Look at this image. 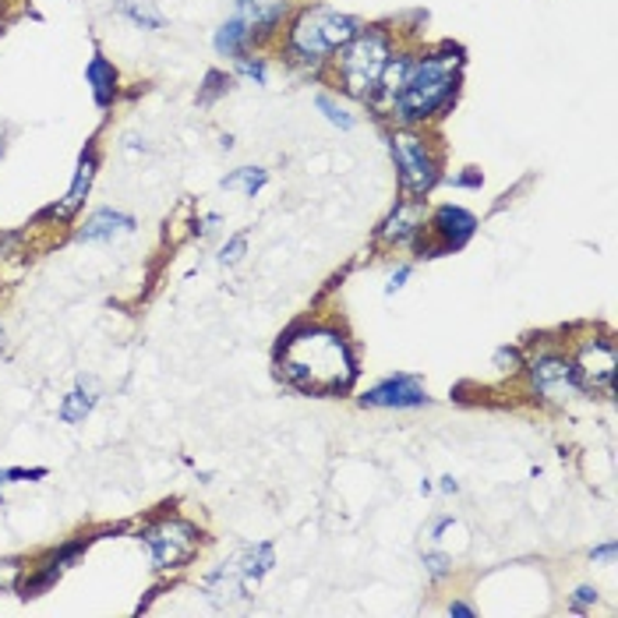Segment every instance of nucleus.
<instances>
[{"label":"nucleus","mask_w":618,"mask_h":618,"mask_svg":"<svg viewBox=\"0 0 618 618\" xmlns=\"http://www.w3.org/2000/svg\"><path fill=\"white\" fill-rule=\"evenodd\" d=\"M280 375L300 393L339 396L357 379V354L343 329L329 322H305L280 343Z\"/></svg>","instance_id":"1"},{"label":"nucleus","mask_w":618,"mask_h":618,"mask_svg":"<svg viewBox=\"0 0 618 618\" xmlns=\"http://www.w3.org/2000/svg\"><path fill=\"white\" fill-rule=\"evenodd\" d=\"M459 67H464V57L459 50H438V53H424L413 57L410 75L404 82V89L393 99L390 113L404 124V127H417L453 103L456 85H459Z\"/></svg>","instance_id":"2"},{"label":"nucleus","mask_w":618,"mask_h":618,"mask_svg":"<svg viewBox=\"0 0 618 618\" xmlns=\"http://www.w3.org/2000/svg\"><path fill=\"white\" fill-rule=\"evenodd\" d=\"M361 28L364 22L354 18V14H343L322 4L305 8L291 22V33H286V57H291L294 64L314 67L329 61L333 53H339Z\"/></svg>","instance_id":"3"},{"label":"nucleus","mask_w":618,"mask_h":618,"mask_svg":"<svg viewBox=\"0 0 618 618\" xmlns=\"http://www.w3.org/2000/svg\"><path fill=\"white\" fill-rule=\"evenodd\" d=\"M390 61H393V36L385 33V28L371 25V28H361V33H357L347 47L339 50L336 75L350 96L371 99Z\"/></svg>","instance_id":"4"},{"label":"nucleus","mask_w":618,"mask_h":618,"mask_svg":"<svg viewBox=\"0 0 618 618\" xmlns=\"http://www.w3.org/2000/svg\"><path fill=\"white\" fill-rule=\"evenodd\" d=\"M390 149H393V163L399 170V181H404L407 195L424 198L435 188L442 174H438V152L428 135H421L417 127H399V132L390 135Z\"/></svg>","instance_id":"5"},{"label":"nucleus","mask_w":618,"mask_h":618,"mask_svg":"<svg viewBox=\"0 0 618 618\" xmlns=\"http://www.w3.org/2000/svg\"><path fill=\"white\" fill-rule=\"evenodd\" d=\"M141 541L152 555V566L160 572H177L191 566V558L202 548V530L184 516H163L141 530Z\"/></svg>","instance_id":"6"},{"label":"nucleus","mask_w":618,"mask_h":618,"mask_svg":"<svg viewBox=\"0 0 618 618\" xmlns=\"http://www.w3.org/2000/svg\"><path fill=\"white\" fill-rule=\"evenodd\" d=\"M527 375H530V390L548 404H572L577 396H583V385L577 368H572V357L563 350H541L527 361Z\"/></svg>","instance_id":"7"},{"label":"nucleus","mask_w":618,"mask_h":618,"mask_svg":"<svg viewBox=\"0 0 618 618\" xmlns=\"http://www.w3.org/2000/svg\"><path fill=\"white\" fill-rule=\"evenodd\" d=\"M572 368H577L583 390L611 396V390H615V371H618V354H615L611 336L594 333V336L580 339L577 354H572Z\"/></svg>","instance_id":"8"},{"label":"nucleus","mask_w":618,"mask_h":618,"mask_svg":"<svg viewBox=\"0 0 618 618\" xmlns=\"http://www.w3.org/2000/svg\"><path fill=\"white\" fill-rule=\"evenodd\" d=\"M89 548V537H78V541H71V544H64V548H57V552H50L47 558H42L39 566H33V572H28L25 577V583H22V601H33V597H39V594H47L50 586L61 580V572L75 563V558Z\"/></svg>","instance_id":"9"},{"label":"nucleus","mask_w":618,"mask_h":618,"mask_svg":"<svg viewBox=\"0 0 618 618\" xmlns=\"http://www.w3.org/2000/svg\"><path fill=\"white\" fill-rule=\"evenodd\" d=\"M424 404H428V390L417 375H393L361 396V407H385V410L393 407L407 410V407H424Z\"/></svg>","instance_id":"10"},{"label":"nucleus","mask_w":618,"mask_h":618,"mask_svg":"<svg viewBox=\"0 0 618 618\" xmlns=\"http://www.w3.org/2000/svg\"><path fill=\"white\" fill-rule=\"evenodd\" d=\"M431 234H435V248H431V258L442 255V251H456L464 248V244L473 237V230H478V220H473V212L459 209V206H438L435 215H431Z\"/></svg>","instance_id":"11"},{"label":"nucleus","mask_w":618,"mask_h":618,"mask_svg":"<svg viewBox=\"0 0 618 618\" xmlns=\"http://www.w3.org/2000/svg\"><path fill=\"white\" fill-rule=\"evenodd\" d=\"M424 226H428V209H424V198H407V202H399L393 212H390V220L382 223L379 230V240L382 244H410L424 234Z\"/></svg>","instance_id":"12"},{"label":"nucleus","mask_w":618,"mask_h":618,"mask_svg":"<svg viewBox=\"0 0 618 618\" xmlns=\"http://www.w3.org/2000/svg\"><path fill=\"white\" fill-rule=\"evenodd\" d=\"M286 8H291V0H237V18L248 22L251 39L258 42L262 36L276 33L286 18Z\"/></svg>","instance_id":"13"},{"label":"nucleus","mask_w":618,"mask_h":618,"mask_svg":"<svg viewBox=\"0 0 618 618\" xmlns=\"http://www.w3.org/2000/svg\"><path fill=\"white\" fill-rule=\"evenodd\" d=\"M96 166H99V156H96V146H89L82 152L78 160V170H75V181H71V188L64 195L61 206H53L50 215H57V220H67V215H75L82 206H85V195H89L92 181H96Z\"/></svg>","instance_id":"14"},{"label":"nucleus","mask_w":618,"mask_h":618,"mask_svg":"<svg viewBox=\"0 0 618 618\" xmlns=\"http://www.w3.org/2000/svg\"><path fill=\"white\" fill-rule=\"evenodd\" d=\"M135 230V220L127 212H113V209H99L92 212L89 220H85V226L78 230V240H113V237H121V234H132Z\"/></svg>","instance_id":"15"},{"label":"nucleus","mask_w":618,"mask_h":618,"mask_svg":"<svg viewBox=\"0 0 618 618\" xmlns=\"http://www.w3.org/2000/svg\"><path fill=\"white\" fill-rule=\"evenodd\" d=\"M85 82L92 85V99H96V107H110L113 99H118V85H121V75H118V67H113L107 57H92L89 67H85Z\"/></svg>","instance_id":"16"},{"label":"nucleus","mask_w":618,"mask_h":618,"mask_svg":"<svg viewBox=\"0 0 618 618\" xmlns=\"http://www.w3.org/2000/svg\"><path fill=\"white\" fill-rule=\"evenodd\" d=\"M251 28H248V22L244 18H230V22H223L220 25V33H215V53H223V57H248V47H251Z\"/></svg>","instance_id":"17"},{"label":"nucleus","mask_w":618,"mask_h":618,"mask_svg":"<svg viewBox=\"0 0 618 618\" xmlns=\"http://www.w3.org/2000/svg\"><path fill=\"white\" fill-rule=\"evenodd\" d=\"M272 566H276V552H272V544H265V541L248 548L240 558H234V569L240 572L244 583H258Z\"/></svg>","instance_id":"18"},{"label":"nucleus","mask_w":618,"mask_h":618,"mask_svg":"<svg viewBox=\"0 0 618 618\" xmlns=\"http://www.w3.org/2000/svg\"><path fill=\"white\" fill-rule=\"evenodd\" d=\"M96 399H99V396H96L92 385H85V382H82L75 393H67V396H64V404H61V421H67V424H82L85 417L92 413Z\"/></svg>","instance_id":"19"},{"label":"nucleus","mask_w":618,"mask_h":618,"mask_svg":"<svg viewBox=\"0 0 618 618\" xmlns=\"http://www.w3.org/2000/svg\"><path fill=\"white\" fill-rule=\"evenodd\" d=\"M265 181H269V174H265L262 166H240L230 177H223V188L226 191H244L248 198H255L258 191L265 188Z\"/></svg>","instance_id":"20"},{"label":"nucleus","mask_w":618,"mask_h":618,"mask_svg":"<svg viewBox=\"0 0 618 618\" xmlns=\"http://www.w3.org/2000/svg\"><path fill=\"white\" fill-rule=\"evenodd\" d=\"M314 103H319V110L325 113V121H329V124H336L339 132H350V127L357 124L354 113H350L347 107H343V103H336L333 96H325V92H322L319 99H314Z\"/></svg>","instance_id":"21"},{"label":"nucleus","mask_w":618,"mask_h":618,"mask_svg":"<svg viewBox=\"0 0 618 618\" xmlns=\"http://www.w3.org/2000/svg\"><path fill=\"white\" fill-rule=\"evenodd\" d=\"M121 14L124 18H132L138 28H163V14H156L152 8H146V4H138V0H121Z\"/></svg>","instance_id":"22"},{"label":"nucleus","mask_w":618,"mask_h":618,"mask_svg":"<svg viewBox=\"0 0 618 618\" xmlns=\"http://www.w3.org/2000/svg\"><path fill=\"white\" fill-rule=\"evenodd\" d=\"M520 368H523V357H520V350H516V347H502L495 354V371H498V375H516Z\"/></svg>","instance_id":"23"},{"label":"nucleus","mask_w":618,"mask_h":618,"mask_svg":"<svg viewBox=\"0 0 618 618\" xmlns=\"http://www.w3.org/2000/svg\"><path fill=\"white\" fill-rule=\"evenodd\" d=\"M244 251H248V234H237V237H230V244H223L220 258H223L226 265H237L240 258H244Z\"/></svg>","instance_id":"24"},{"label":"nucleus","mask_w":618,"mask_h":618,"mask_svg":"<svg viewBox=\"0 0 618 618\" xmlns=\"http://www.w3.org/2000/svg\"><path fill=\"white\" fill-rule=\"evenodd\" d=\"M22 580V563L18 558H0V591H8Z\"/></svg>","instance_id":"25"},{"label":"nucleus","mask_w":618,"mask_h":618,"mask_svg":"<svg viewBox=\"0 0 618 618\" xmlns=\"http://www.w3.org/2000/svg\"><path fill=\"white\" fill-rule=\"evenodd\" d=\"M424 569L431 572V580H442V577H449V558L445 555H438V552H431V555H424Z\"/></svg>","instance_id":"26"},{"label":"nucleus","mask_w":618,"mask_h":618,"mask_svg":"<svg viewBox=\"0 0 618 618\" xmlns=\"http://www.w3.org/2000/svg\"><path fill=\"white\" fill-rule=\"evenodd\" d=\"M8 473V484L11 481H42V478H47V467H33V470H25V467H14V470H4Z\"/></svg>","instance_id":"27"},{"label":"nucleus","mask_w":618,"mask_h":618,"mask_svg":"<svg viewBox=\"0 0 618 618\" xmlns=\"http://www.w3.org/2000/svg\"><path fill=\"white\" fill-rule=\"evenodd\" d=\"M240 71H244V75H248V78H255L258 85H265V64L262 61H258V57H255V61H248V57H240Z\"/></svg>","instance_id":"28"},{"label":"nucleus","mask_w":618,"mask_h":618,"mask_svg":"<svg viewBox=\"0 0 618 618\" xmlns=\"http://www.w3.org/2000/svg\"><path fill=\"white\" fill-rule=\"evenodd\" d=\"M410 280V265H399L393 276H390V286H385V294H396V291H404V283Z\"/></svg>","instance_id":"29"},{"label":"nucleus","mask_w":618,"mask_h":618,"mask_svg":"<svg viewBox=\"0 0 618 618\" xmlns=\"http://www.w3.org/2000/svg\"><path fill=\"white\" fill-rule=\"evenodd\" d=\"M594 601H597L594 586H580V591H577V611H583V605H594Z\"/></svg>","instance_id":"30"},{"label":"nucleus","mask_w":618,"mask_h":618,"mask_svg":"<svg viewBox=\"0 0 618 618\" xmlns=\"http://www.w3.org/2000/svg\"><path fill=\"white\" fill-rule=\"evenodd\" d=\"M591 558H594V563H611V558H615V544H601V548L591 552Z\"/></svg>","instance_id":"31"},{"label":"nucleus","mask_w":618,"mask_h":618,"mask_svg":"<svg viewBox=\"0 0 618 618\" xmlns=\"http://www.w3.org/2000/svg\"><path fill=\"white\" fill-rule=\"evenodd\" d=\"M449 615H456V618H473L478 611H473L470 605H464V601H453V605H449Z\"/></svg>","instance_id":"32"},{"label":"nucleus","mask_w":618,"mask_h":618,"mask_svg":"<svg viewBox=\"0 0 618 618\" xmlns=\"http://www.w3.org/2000/svg\"><path fill=\"white\" fill-rule=\"evenodd\" d=\"M18 237H11V234H0V262H4V255H8V244H14Z\"/></svg>","instance_id":"33"},{"label":"nucleus","mask_w":618,"mask_h":618,"mask_svg":"<svg viewBox=\"0 0 618 618\" xmlns=\"http://www.w3.org/2000/svg\"><path fill=\"white\" fill-rule=\"evenodd\" d=\"M442 492H445V495H456V492H459V484H456L453 478H442Z\"/></svg>","instance_id":"34"},{"label":"nucleus","mask_w":618,"mask_h":618,"mask_svg":"<svg viewBox=\"0 0 618 618\" xmlns=\"http://www.w3.org/2000/svg\"><path fill=\"white\" fill-rule=\"evenodd\" d=\"M4 484H8V473H4V470H0V487H4Z\"/></svg>","instance_id":"35"},{"label":"nucleus","mask_w":618,"mask_h":618,"mask_svg":"<svg viewBox=\"0 0 618 618\" xmlns=\"http://www.w3.org/2000/svg\"><path fill=\"white\" fill-rule=\"evenodd\" d=\"M0 156H4V146H0Z\"/></svg>","instance_id":"36"}]
</instances>
